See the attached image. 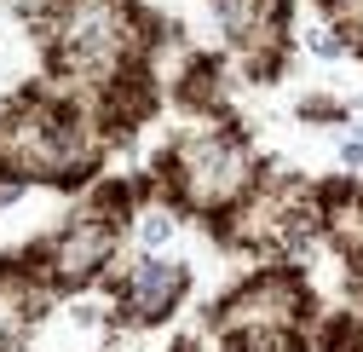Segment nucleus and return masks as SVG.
I'll list each match as a JSON object with an SVG mask.
<instances>
[{
	"instance_id": "3",
	"label": "nucleus",
	"mask_w": 363,
	"mask_h": 352,
	"mask_svg": "<svg viewBox=\"0 0 363 352\" xmlns=\"http://www.w3.org/2000/svg\"><path fill=\"white\" fill-rule=\"evenodd\" d=\"M300 116H306V121H340V104H335V99H306Z\"/></svg>"
},
{
	"instance_id": "2",
	"label": "nucleus",
	"mask_w": 363,
	"mask_h": 352,
	"mask_svg": "<svg viewBox=\"0 0 363 352\" xmlns=\"http://www.w3.org/2000/svg\"><path fill=\"white\" fill-rule=\"evenodd\" d=\"M173 99L185 110H196V116H225L231 99H225L219 58H185V70H179V81H173Z\"/></svg>"
},
{
	"instance_id": "1",
	"label": "nucleus",
	"mask_w": 363,
	"mask_h": 352,
	"mask_svg": "<svg viewBox=\"0 0 363 352\" xmlns=\"http://www.w3.org/2000/svg\"><path fill=\"white\" fill-rule=\"evenodd\" d=\"M185 266H145L133 272V289H127V300L116 306V318L121 324H162L173 306H179V295H185Z\"/></svg>"
}]
</instances>
